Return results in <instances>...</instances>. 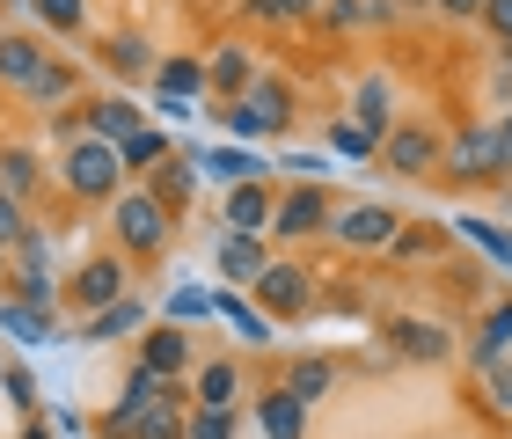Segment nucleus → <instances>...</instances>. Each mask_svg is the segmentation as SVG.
<instances>
[{
    "label": "nucleus",
    "instance_id": "nucleus-1",
    "mask_svg": "<svg viewBox=\"0 0 512 439\" xmlns=\"http://www.w3.org/2000/svg\"><path fill=\"white\" fill-rule=\"evenodd\" d=\"M220 125H227V140H278V132L293 125V81L286 74H256L235 103H220Z\"/></svg>",
    "mask_w": 512,
    "mask_h": 439
},
{
    "label": "nucleus",
    "instance_id": "nucleus-2",
    "mask_svg": "<svg viewBox=\"0 0 512 439\" xmlns=\"http://www.w3.org/2000/svg\"><path fill=\"white\" fill-rule=\"evenodd\" d=\"M59 183H66V198H81V205H110V198L125 191V161H118L110 140L81 132V140L59 147Z\"/></svg>",
    "mask_w": 512,
    "mask_h": 439
},
{
    "label": "nucleus",
    "instance_id": "nucleus-3",
    "mask_svg": "<svg viewBox=\"0 0 512 439\" xmlns=\"http://www.w3.org/2000/svg\"><path fill=\"white\" fill-rule=\"evenodd\" d=\"M110 235H118L125 257H161L176 235V213L154 198V183H132V191L110 198Z\"/></svg>",
    "mask_w": 512,
    "mask_h": 439
},
{
    "label": "nucleus",
    "instance_id": "nucleus-4",
    "mask_svg": "<svg viewBox=\"0 0 512 439\" xmlns=\"http://www.w3.org/2000/svg\"><path fill=\"white\" fill-rule=\"evenodd\" d=\"M330 220H337L330 183H293V191H278V205H271V235H278V242L330 235Z\"/></svg>",
    "mask_w": 512,
    "mask_h": 439
},
{
    "label": "nucleus",
    "instance_id": "nucleus-5",
    "mask_svg": "<svg viewBox=\"0 0 512 439\" xmlns=\"http://www.w3.org/2000/svg\"><path fill=\"white\" fill-rule=\"evenodd\" d=\"M249 300L264 308L271 322H293V315H308L315 308V271L308 264H293V257H271L264 264V279L249 286Z\"/></svg>",
    "mask_w": 512,
    "mask_h": 439
},
{
    "label": "nucleus",
    "instance_id": "nucleus-6",
    "mask_svg": "<svg viewBox=\"0 0 512 439\" xmlns=\"http://www.w3.org/2000/svg\"><path fill=\"white\" fill-rule=\"evenodd\" d=\"M154 110H169V118H191L198 110V96H213L205 88V59L198 52H161V66H154Z\"/></svg>",
    "mask_w": 512,
    "mask_h": 439
},
{
    "label": "nucleus",
    "instance_id": "nucleus-7",
    "mask_svg": "<svg viewBox=\"0 0 512 439\" xmlns=\"http://www.w3.org/2000/svg\"><path fill=\"white\" fill-rule=\"evenodd\" d=\"M330 235H337L344 249H388L395 235H403V213L381 205V198H352V205H337Z\"/></svg>",
    "mask_w": 512,
    "mask_h": 439
},
{
    "label": "nucleus",
    "instance_id": "nucleus-8",
    "mask_svg": "<svg viewBox=\"0 0 512 439\" xmlns=\"http://www.w3.org/2000/svg\"><path fill=\"white\" fill-rule=\"evenodd\" d=\"M439 176L447 183H498V132L491 125H461L447 154H439Z\"/></svg>",
    "mask_w": 512,
    "mask_h": 439
},
{
    "label": "nucleus",
    "instance_id": "nucleus-9",
    "mask_svg": "<svg viewBox=\"0 0 512 439\" xmlns=\"http://www.w3.org/2000/svg\"><path fill=\"white\" fill-rule=\"evenodd\" d=\"M139 366H154L161 381H183V374H198V344L183 322H147L139 330Z\"/></svg>",
    "mask_w": 512,
    "mask_h": 439
},
{
    "label": "nucleus",
    "instance_id": "nucleus-10",
    "mask_svg": "<svg viewBox=\"0 0 512 439\" xmlns=\"http://www.w3.org/2000/svg\"><path fill=\"white\" fill-rule=\"evenodd\" d=\"M125 257H88L74 279H66V308H81V315H103L110 300H125Z\"/></svg>",
    "mask_w": 512,
    "mask_h": 439
},
{
    "label": "nucleus",
    "instance_id": "nucleus-11",
    "mask_svg": "<svg viewBox=\"0 0 512 439\" xmlns=\"http://www.w3.org/2000/svg\"><path fill=\"white\" fill-rule=\"evenodd\" d=\"M439 154H447V140H439L432 125H395L388 140H381V161H388L395 176H432Z\"/></svg>",
    "mask_w": 512,
    "mask_h": 439
},
{
    "label": "nucleus",
    "instance_id": "nucleus-12",
    "mask_svg": "<svg viewBox=\"0 0 512 439\" xmlns=\"http://www.w3.org/2000/svg\"><path fill=\"white\" fill-rule=\"evenodd\" d=\"M44 66H52V44H37L30 30H0V88L30 96V88L44 81Z\"/></svg>",
    "mask_w": 512,
    "mask_h": 439
},
{
    "label": "nucleus",
    "instance_id": "nucleus-13",
    "mask_svg": "<svg viewBox=\"0 0 512 439\" xmlns=\"http://www.w3.org/2000/svg\"><path fill=\"white\" fill-rule=\"evenodd\" d=\"M96 59L110 66V74H118L125 88H139V81H154V66H161V52L139 30H110L103 44H96Z\"/></svg>",
    "mask_w": 512,
    "mask_h": 439
},
{
    "label": "nucleus",
    "instance_id": "nucleus-14",
    "mask_svg": "<svg viewBox=\"0 0 512 439\" xmlns=\"http://www.w3.org/2000/svg\"><path fill=\"white\" fill-rule=\"evenodd\" d=\"M256 74H264V66H256V52H249L242 37H235V44H213V52H205V88H213L220 103H235Z\"/></svg>",
    "mask_w": 512,
    "mask_h": 439
},
{
    "label": "nucleus",
    "instance_id": "nucleus-15",
    "mask_svg": "<svg viewBox=\"0 0 512 439\" xmlns=\"http://www.w3.org/2000/svg\"><path fill=\"white\" fill-rule=\"evenodd\" d=\"M81 110H88V132H96V140H110V147H125L132 132L147 125V103H132L125 88H110V96H88Z\"/></svg>",
    "mask_w": 512,
    "mask_h": 439
},
{
    "label": "nucleus",
    "instance_id": "nucleus-16",
    "mask_svg": "<svg viewBox=\"0 0 512 439\" xmlns=\"http://www.w3.org/2000/svg\"><path fill=\"white\" fill-rule=\"evenodd\" d=\"M388 344H395V359H417V366H439L454 352V337L439 330V322H417V315H395L388 322Z\"/></svg>",
    "mask_w": 512,
    "mask_h": 439
},
{
    "label": "nucleus",
    "instance_id": "nucleus-17",
    "mask_svg": "<svg viewBox=\"0 0 512 439\" xmlns=\"http://www.w3.org/2000/svg\"><path fill=\"white\" fill-rule=\"evenodd\" d=\"M213 264H220V279H235V286H256L264 279V264H271V249H264V235H227L213 242Z\"/></svg>",
    "mask_w": 512,
    "mask_h": 439
},
{
    "label": "nucleus",
    "instance_id": "nucleus-18",
    "mask_svg": "<svg viewBox=\"0 0 512 439\" xmlns=\"http://www.w3.org/2000/svg\"><path fill=\"white\" fill-rule=\"evenodd\" d=\"M308 410H315V403H300L293 388L278 381V388L256 396V425H264V439H308Z\"/></svg>",
    "mask_w": 512,
    "mask_h": 439
},
{
    "label": "nucleus",
    "instance_id": "nucleus-19",
    "mask_svg": "<svg viewBox=\"0 0 512 439\" xmlns=\"http://www.w3.org/2000/svg\"><path fill=\"white\" fill-rule=\"evenodd\" d=\"M271 205H278L271 183H235L227 205H220V220L235 227V235H271Z\"/></svg>",
    "mask_w": 512,
    "mask_h": 439
},
{
    "label": "nucleus",
    "instance_id": "nucleus-20",
    "mask_svg": "<svg viewBox=\"0 0 512 439\" xmlns=\"http://www.w3.org/2000/svg\"><path fill=\"white\" fill-rule=\"evenodd\" d=\"M198 169H205V176H220L227 191H235V183H264V176H271V161L256 154L249 140H227V147H213V154H198Z\"/></svg>",
    "mask_w": 512,
    "mask_h": 439
},
{
    "label": "nucleus",
    "instance_id": "nucleus-21",
    "mask_svg": "<svg viewBox=\"0 0 512 439\" xmlns=\"http://www.w3.org/2000/svg\"><path fill=\"white\" fill-rule=\"evenodd\" d=\"M352 118L374 132V140H388V132H395V81H388V74H359V88H352Z\"/></svg>",
    "mask_w": 512,
    "mask_h": 439
},
{
    "label": "nucleus",
    "instance_id": "nucleus-22",
    "mask_svg": "<svg viewBox=\"0 0 512 439\" xmlns=\"http://www.w3.org/2000/svg\"><path fill=\"white\" fill-rule=\"evenodd\" d=\"M139 330H147V300H139V293L110 300L103 315H81V337L88 344H118V337H139Z\"/></svg>",
    "mask_w": 512,
    "mask_h": 439
},
{
    "label": "nucleus",
    "instance_id": "nucleus-23",
    "mask_svg": "<svg viewBox=\"0 0 512 439\" xmlns=\"http://www.w3.org/2000/svg\"><path fill=\"white\" fill-rule=\"evenodd\" d=\"M147 183H154V198L169 205V213H191V198H198V154H169Z\"/></svg>",
    "mask_w": 512,
    "mask_h": 439
},
{
    "label": "nucleus",
    "instance_id": "nucleus-24",
    "mask_svg": "<svg viewBox=\"0 0 512 439\" xmlns=\"http://www.w3.org/2000/svg\"><path fill=\"white\" fill-rule=\"evenodd\" d=\"M191 403L235 410V403H242V366H235V359H205L198 374H191Z\"/></svg>",
    "mask_w": 512,
    "mask_h": 439
},
{
    "label": "nucleus",
    "instance_id": "nucleus-25",
    "mask_svg": "<svg viewBox=\"0 0 512 439\" xmlns=\"http://www.w3.org/2000/svg\"><path fill=\"white\" fill-rule=\"evenodd\" d=\"M213 315L249 344V352H256V344H271V315L256 308V300H242V293H213Z\"/></svg>",
    "mask_w": 512,
    "mask_h": 439
},
{
    "label": "nucleus",
    "instance_id": "nucleus-26",
    "mask_svg": "<svg viewBox=\"0 0 512 439\" xmlns=\"http://www.w3.org/2000/svg\"><path fill=\"white\" fill-rule=\"evenodd\" d=\"M169 154H176V140H169V132H161V125H139L132 140L118 147L125 176H154V169H161V161H169Z\"/></svg>",
    "mask_w": 512,
    "mask_h": 439
},
{
    "label": "nucleus",
    "instance_id": "nucleus-27",
    "mask_svg": "<svg viewBox=\"0 0 512 439\" xmlns=\"http://www.w3.org/2000/svg\"><path fill=\"white\" fill-rule=\"evenodd\" d=\"M0 337L15 344H52V308H30V300H0Z\"/></svg>",
    "mask_w": 512,
    "mask_h": 439
},
{
    "label": "nucleus",
    "instance_id": "nucleus-28",
    "mask_svg": "<svg viewBox=\"0 0 512 439\" xmlns=\"http://www.w3.org/2000/svg\"><path fill=\"white\" fill-rule=\"evenodd\" d=\"M0 191L30 205V198L44 191V161H37L30 147H0Z\"/></svg>",
    "mask_w": 512,
    "mask_h": 439
},
{
    "label": "nucleus",
    "instance_id": "nucleus-29",
    "mask_svg": "<svg viewBox=\"0 0 512 439\" xmlns=\"http://www.w3.org/2000/svg\"><path fill=\"white\" fill-rule=\"evenodd\" d=\"M74 96H81V66L52 52V66H44V81L30 88V103H37V110H66Z\"/></svg>",
    "mask_w": 512,
    "mask_h": 439
},
{
    "label": "nucleus",
    "instance_id": "nucleus-30",
    "mask_svg": "<svg viewBox=\"0 0 512 439\" xmlns=\"http://www.w3.org/2000/svg\"><path fill=\"white\" fill-rule=\"evenodd\" d=\"M322 0H242V22H264V30H293V22H315Z\"/></svg>",
    "mask_w": 512,
    "mask_h": 439
},
{
    "label": "nucleus",
    "instance_id": "nucleus-31",
    "mask_svg": "<svg viewBox=\"0 0 512 439\" xmlns=\"http://www.w3.org/2000/svg\"><path fill=\"white\" fill-rule=\"evenodd\" d=\"M498 352H512V300H491L483 322H476V366L498 359Z\"/></svg>",
    "mask_w": 512,
    "mask_h": 439
},
{
    "label": "nucleus",
    "instance_id": "nucleus-32",
    "mask_svg": "<svg viewBox=\"0 0 512 439\" xmlns=\"http://www.w3.org/2000/svg\"><path fill=\"white\" fill-rule=\"evenodd\" d=\"M454 235H461V242H476L483 257H498V264L512 271V227H498V220H476V213H469V220H454Z\"/></svg>",
    "mask_w": 512,
    "mask_h": 439
},
{
    "label": "nucleus",
    "instance_id": "nucleus-33",
    "mask_svg": "<svg viewBox=\"0 0 512 439\" xmlns=\"http://www.w3.org/2000/svg\"><path fill=\"white\" fill-rule=\"evenodd\" d=\"M183 418H191V403H183V396H169L161 410H147V418H139L125 439H191V432H183Z\"/></svg>",
    "mask_w": 512,
    "mask_h": 439
},
{
    "label": "nucleus",
    "instance_id": "nucleus-34",
    "mask_svg": "<svg viewBox=\"0 0 512 439\" xmlns=\"http://www.w3.org/2000/svg\"><path fill=\"white\" fill-rule=\"evenodd\" d=\"M330 381H337L330 359H293V366H286V388H293L300 403H322V396H330Z\"/></svg>",
    "mask_w": 512,
    "mask_h": 439
},
{
    "label": "nucleus",
    "instance_id": "nucleus-35",
    "mask_svg": "<svg viewBox=\"0 0 512 439\" xmlns=\"http://www.w3.org/2000/svg\"><path fill=\"white\" fill-rule=\"evenodd\" d=\"M330 154H344V161H381V140H374L359 118H337V125H330Z\"/></svg>",
    "mask_w": 512,
    "mask_h": 439
},
{
    "label": "nucleus",
    "instance_id": "nucleus-36",
    "mask_svg": "<svg viewBox=\"0 0 512 439\" xmlns=\"http://www.w3.org/2000/svg\"><path fill=\"white\" fill-rule=\"evenodd\" d=\"M37 22L52 37H81L88 30V0H37Z\"/></svg>",
    "mask_w": 512,
    "mask_h": 439
},
{
    "label": "nucleus",
    "instance_id": "nucleus-37",
    "mask_svg": "<svg viewBox=\"0 0 512 439\" xmlns=\"http://www.w3.org/2000/svg\"><path fill=\"white\" fill-rule=\"evenodd\" d=\"M161 315L191 330V322H205V315H213V293H205V286H176V293H169V308H161Z\"/></svg>",
    "mask_w": 512,
    "mask_h": 439
},
{
    "label": "nucleus",
    "instance_id": "nucleus-38",
    "mask_svg": "<svg viewBox=\"0 0 512 439\" xmlns=\"http://www.w3.org/2000/svg\"><path fill=\"white\" fill-rule=\"evenodd\" d=\"M191 439H235V410H213V403H191V418H183Z\"/></svg>",
    "mask_w": 512,
    "mask_h": 439
},
{
    "label": "nucleus",
    "instance_id": "nucleus-39",
    "mask_svg": "<svg viewBox=\"0 0 512 439\" xmlns=\"http://www.w3.org/2000/svg\"><path fill=\"white\" fill-rule=\"evenodd\" d=\"M476 374H483V396H491V403L505 410V418H512V352H498V359H483Z\"/></svg>",
    "mask_w": 512,
    "mask_h": 439
},
{
    "label": "nucleus",
    "instance_id": "nucleus-40",
    "mask_svg": "<svg viewBox=\"0 0 512 439\" xmlns=\"http://www.w3.org/2000/svg\"><path fill=\"white\" fill-rule=\"evenodd\" d=\"M22 235H30V205L0 191V249H8V257H15V242H22Z\"/></svg>",
    "mask_w": 512,
    "mask_h": 439
},
{
    "label": "nucleus",
    "instance_id": "nucleus-41",
    "mask_svg": "<svg viewBox=\"0 0 512 439\" xmlns=\"http://www.w3.org/2000/svg\"><path fill=\"white\" fill-rule=\"evenodd\" d=\"M0 388H8V403H15V410H37V374H30V366H15V359H8V366H0Z\"/></svg>",
    "mask_w": 512,
    "mask_h": 439
},
{
    "label": "nucleus",
    "instance_id": "nucleus-42",
    "mask_svg": "<svg viewBox=\"0 0 512 439\" xmlns=\"http://www.w3.org/2000/svg\"><path fill=\"white\" fill-rule=\"evenodd\" d=\"M483 30H491L505 52H512V0H483Z\"/></svg>",
    "mask_w": 512,
    "mask_h": 439
},
{
    "label": "nucleus",
    "instance_id": "nucleus-43",
    "mask_svg": "<svg viewBox=\"0 0 512 439\" xmlns=\"http://www.w3.org/2000/svg\"><path fill=\"white\" fill-rule=\"evenodd\" d=\"M388 249H395V257H417V249H439V235H425V227H403Z\"/></svg>",
    "mask_w": 512,
    "mask_h": 439
},
{
    "label": "nucleus",
    "instance_id": "nucleus-44",
    "mask_svg": "<svg viewBox=\"0 0 512 439\" xmlns=\"http://www.w3.org/2000/svg\"><path fill=\"white\" fill-rule=\"evenodd\" d=\"M491 132H498V183H512V110H505Z\"/></svg>",
    "mask_w": 512,
    "mask_h": 439
},
{
    "label": "nucleus",
    "instance_id": "nucleus-45",
    "mask_svg": "<svg viewBox=\"0 0 512 439\" xmlns=\"http://www.w3.org/2000/svg\"><path fill=\"white\" fill-rule=\"evenodd\" d=\"M439 15H454V22H483V0H432Z\"/></svg>",
    "mask_w": 512,
    "mask_h": 439
},
{
    "label": "nucleus",
    "instance_id": "nucleus-46",
    "mask_svg": "<svg viewBox=\"0 0 512 439\" xmlns=\"http://www.w3.org/2000/svg\"><path fill=\"white\" fill-rule=\"evenodd\" d=\"M22 439H52V432H44V425H30V432H22Z\"/></svg>",
    "mask_w": 512,
    "mask_h": 439
},
{
    "label": "nucleus",
    "instance_id": "nucleus-47",
    "mask_svg": "<svg viewBox=\"0 0 512 439\" xmlns=\"http://www.w3.org/2000/svg\"><path fill=\"white\" fill-rule=\"evenodd\" d=\"M395 8H432V0H395Z\"/></svg>",
    "mask_w": 512,
    "mask_h": 439
},
{
    "label": "nucleus",
    "instance_id": "nucleus-48",
    "mask_svg": "<svg viewBox=\"0 0 512 439\" xmlns=\"http://www.w3.org/2000/svg\"><path fill=\"white\" fill-rule=\"evenodd\" d=\"M0 279H8V249H0Z\"/></svg>",
    "mask_w": 512,
    "mask_h": 439
},
{
    "label": "nucleus",
    "instance_id": "nucleus-49",
    "mask_svg": "<svg viewBox=\"0 0 512 439\" xmlns=\"http://www.w3.org/2000/svg\"><path fill=\"white\" fill-rule=\"evenodd\" d=\"M0 366H8V344H0Z\"/></svg>",
    "mask_w": 512,
    "mask_h": 439
}]
</instances>
